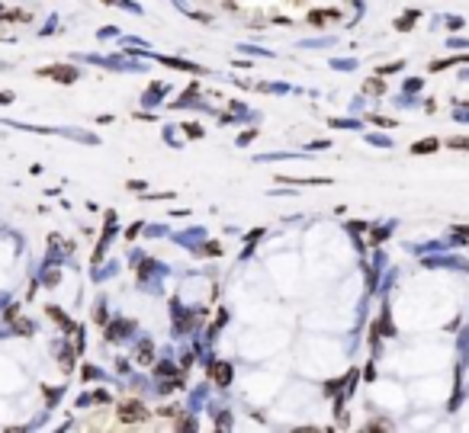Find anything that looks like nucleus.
<instances>
[{
	"label": "nucleus",
	"mask_w": 469,
	"mask_h": 433,
	"mask_svg": "<svg viewBox=\"0 0 469 433\" xmlns=\"http://www.w3.org/2000/svg\"><path fill=\"white\" fill-rule=\"evenodd\" d=\"M453 235H456L459 241H469V228H453Z\"/></svg>",
	"instance_id": "8"
},
{
	"label": "nucleus",
	"mask_w": 469,
	"mask_h": 433,
	"mask_svg": "<svg viewBox=\"0 0 469 433\" xmlns=\"http://www.w3.org/2000/svg\"><path fill=\"white\" fill-rule=\"evenodd\" d=\"M39 74H42V77H55L58 84H74V81H77V67H68V64H55V67H42Z\"/></svg>",
	"instance_id": "2"
},
{
	"label": "nucleus",
	"mask_w": 469,
	"mask_h": 433,
	"mask_svg": "<svg viewBox=\"0 0 469 433\" xmlns=\"http://www.w3.org/2000/svg\"><path fill=\"white\" fill-rule=\"evenodd\" d=\"M119 420L123 423H145L148 420V408L142 401H123L119 404Z\"/></svg>",
	"instance_id": "1"
},
{
	"label": "nucleus",
	"mask_w": 469,
	"mask_h": 433,
	"mask_svg": "<svg viewBox=\"0 0 469 433\" xmlns=\"http://www.w3.org/2000/svg\"><path fill=\"white\" fill-rule=\"evenodd\" d=\"M212 379H215V385H228L231 382V366H228V363H215V366H212Z\"/></svg>",
	"instance_id": "3"
},
{
	"label": "nucleus",
	"mask_w": 469,
	"mask_h": 433,
	"mask_svg": "<svg viewBox=\"0 0 469 433\" xmlns=\"http://www.w3.org/2000/svg\"><path fill=\"white\" fill-rule=\"evenodd\" d=\"M450 148H466L469 151V138H450Z\"/></svg>",
	"instance_id": "6"
},
{
	"label": "nucleus",
	"mask_w": 469,
	"mask_h": 433,
	"mask_svg": "<svg viewBox=\"0 0 469 433\" xmlns=\"http://www.w3.org/2000/svg\"><path fill=\"white\" fill-rule=\"evenodd\" d=\"M428 151H437V141H434V138H428V141H418V145H412V154H428Z\"/></svg>",
	"instance_id": "4"
},
{
	"label": "nucleus",
	"mask_w": 469,
	"mask_h": 433,
	"mask_svg": "<svg viewBox=\"0 0 469 433\" xmlns=\"http://www.w3.org/2000/svg\"><path fill=\"white\" fill-rule=\"evenodd\" d=\"M367 90H370V93H383V84H379V81H376V77H373V81L367 84Z\"/></svg>",
	"instance_id": "7"
},
{
	"label": "nucleus",
	"mask_w": 469,
	"mask_h": 433,
	"mask_svg": "<svg viewBox=\"0 0 469 433\" xmlns=\"http://www.w3.org/2000/svg\"><path fill=\"white\" fill-rule=\"evenodd\" d=\"M138 363H145V366L151 363V343H142V346H138Z\"/></svg>",
	"instance_id": "5"
},
{
	"label": "nucleus",
	"mask_w": 469,
	"mask_h": 433,
	"mask_svg": "<svg viewBox=\"0 0 469 433\" xmlns=\"http://www.w3.org/2000/svg\"><path fill=\"white\" fill-rule=\"evenodd\" d=\"M187 132H190V138H199L203 132H199V125H187Z\"/></svg>",
	"instance_id": "9"
}]
</instances>
